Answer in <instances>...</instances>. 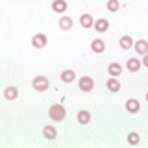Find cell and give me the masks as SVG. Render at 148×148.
<instances>
[{"label": "cell", "instance_id": "6da1fadb", "mask_svg": "<svg viewBox=\"0 0 148 148\" xmlns=\"http://www.w3.org/2000/svg\"><path fill=\"white\" fill-rule=\"evenodd\" d=\"M48 117L54 120V122H61V120L67 117V109L61 104H52L48 109Z\"/></svg>", "mask_w": 148, "mask_h": 148}, {"label": "cell", "instance_id": "5bb4252c", "mask_svg": "<svg viewBox=\"0 0 148 148\" xmlns=\"http://www.w3.org/2000/svg\"><path fill=\"white\" fill-rule=\"evenodd\" d=\"M78 122H80V124H89L91 122V113H89V111H85V109H82L80 111V113H78Z\"/></svg>", "mask_w": 148, "mask_h": 148}, {"label": "cell", "instance_id": "3957f363", "mask_svg": "<svg viewBox=\"0 0 148 148\" xmlns=\"http://www.w3.org/2000/svg\"><path fill=\"white\" fill-rule=\"evenodd\" d=\"M78 85H80V89L83 92H89V91H92V87H95V82H92V78H89V76H82L80 82H78Z\"/></svg>", "mask_w": 148, "mask_h": 148}, {"label": "cell", "instance_id": "52a82bcc", "mask_svg": "<svg viewBox=\"0 0 148 148\" xmlns=\"http://www.w3.org/2000/svg\"><path fill=\"white\" fill-rule=\"evenodd\" d=\"M17 96H18L17 87H6V89H4V98L6 100H15Z\"/></svg>", "mask_w": 148, "mask_h": 148}, {"label": "cell", "instance_id": "603a6c76", "mask_svg": "<svg viewBox=\"0 0 148 148\" xmlns=\"http://www.w3.org/2000/svg\"><path fill=\"white\" fill-rule=\"evenodd\" d=\"M146 102H148V92H146Z\"/></svg>", "mask_w": 148, "mask_h": 148}, {"label": "cell", "instance_id": "d6986e66", "mask_svg": "<svg viewBox=\"0 0 148 148\" xmlns=\"http://www.w3.org/2000/svg\"><path fill=\"white\" fill-rule=\"evenodd\" d=\"M132 45H133V39L130 35H124L122 39H120V46H122L124 50H128V48H132Z\"/></svg>", "mask_w": 148, "mask_h": 148}, {"label": "cell", "instance_id": "277c9868", "mask_svg": "<svg viewBox=\"0 0 148 148\" xmlns=\"http://www.w3.org/2000/svg\"><path fill=\"white\" fill-rule=\"evenodd\" d=\"M46 43H48V37L45 34H37V35H34V39H32V46H34V48H45Z\"/></svg>", "mask_w": 148, "mask_h": 148}, {"label": "cell", "instance_id": "4fadbf2b", "mask_svg": "<svg viewBox=\"0 0 148 148\" xmlns=\"http://www.w3.org/2000/svg\"><path fill=\"white\" fill-rule=\"evenodd\" d=\"M135 50H137V54H148V43L145 39H139L137 43H135Z\"/></svg>", "mask_w": 148, "mask_h": 148}, {"label": "cell", "instance_id": "ffe728a7", "mask_svg": "<svg viewBox=\"0 0 148 148\" xmlns=\"http://www.w3.org/2000/svg\"><path fill=\"white\" fill-rule=\"evenodd\" d=\"M139 141H141V137H139V133L132 132V133L128 135V143H130V145H139Z\"/></svg>", "mask_w": 148, "mask_h": 148}, {"label": "cell", "instance_id": "9a60e30c", "mask_svg": "<svg viewBox=\"0 0 148 148\" xmlns=\"http://www.w3.org/2000/svg\"><path fill=\"white\" fill-rule=\"evenodd\" d=\"M52 9L56 13H63L65 9H67V2H65V0H54V2H52Z\"/></svg>", "mask_w": 148, "mask_h": 148}, {"label": "cell", "instance_id": "ac0fdd59", "mask_svg": "<svg viewBox=\"0 0 148 148\" xmlns=\"http://www.w3.org/2000/svg\"><path fill=\"white\" fill-rule=\"evenodd\" d=\"M59 28H61V30H71L72 28V18L71 17H61L59 18Z\"/></svg>", "mask_w": 148, "mask_h": 148}, {"label": "cell", "instance_id": "8992f818", "mask_svg": "<svg viewBox=\"0 0 148 148\" xmlns=\"http://www.w3.org/2000/svg\"><path fill=\"white\" fill-rule=\"evenodd\" d=\"M126 109L130 111V113H139V109H141V104H139L135 98H128V102H126Z\"/></svg>", "mask_w": 148, "mask_h": 148}, {"label": "cell", "instance_id": "5b68a950", "mask_svg": "<svg viewBox=\"0 0 148 148\" xmlns=\"http://www.w3.org/2000/svg\"><path fill=\"white\" fill-rule=\"evenodd\" d=\"M95 30L98 32V34H104V32L109 30V22L106 21V18H98V21H95Z\"/></svg>", "mask_w": 148, "mask_h": 148}, {"label": "cell", "instance_id": "8fae6325", "mask_svg": "<svg viewBox=\"0 0 148 148\" xmlns=\"http://www.w3.org/2000/svg\"><path fill=\"white\" fill-rule=\"evenodd\" d=\"M91 50H92V52H96V54L104 52V50H106V45H104V41H102V39H95V41L91 43Z\"/></svg>", "mask_w": 148, "mask_h": 148}, {"label": "cell", "instance_id": "7c38bea8", "mask_svg": "<svg viewBox=\"0 0 148 148\" xmlns=\"http://www.w3.org/2000/svg\"><path fill=\"white\" fill-rule=\"evenodd\" d=\"M141 61L139 59H135V58H132V59H128V63H126V67H128V71L130 72H137L139 69H141Z\"/></svg>", "mask_w": 148, "mask_h": 148}, {"label": "cell", "instance_id": "e0dca14e", "mask_svg": "<svg viewBox=\"0 0 148 148\" xmlns=\"http://www.w3.org/2000/svg\"><path fill=\"white\" fill-rule=\"evenodd\" d=\"M43 135H45L46 139H56V135H58V130H56L54 126H45Z\"/></svg>", "mask_w": 148, "mask_h": 148}, {"label": "cell", "instance_id": "2e32d148", "mask_svg": "<svg viewBox=\"0 0 148 148\" xmlns=\"http://www.w3.org/2000/svg\"><path fill=\"white\" fill-rule=\"evenodd\" d=\"M108 72H109L113 78H117L119 74L122 72V67H120V63H111L109 67H108Z\"/></svg>", "mask_w": 148, "mask_h": 148}, {"label": "cell", "instance_id": "44dd1931", "mask_svg": "<svg viewBox=\"0 0 148 148\" xmlns=\"http://www.w3.org/2000/svg\"><path fill=\"white\" fill-rule=\"evenodd\" d=\"M119 8H120L119 0H108V9L109 11H119Z\"/></svg>", "mask_w": 148, "mask_h": 148}, {"label": "cell", "instance_id": "7a4b0ae2", "mask_svg": "<svg viewBox=\"0 0 148 148\" xmlns=\"http://www.w3.org/2000/svg\"><path fill=\"white\" fill-rule=\"evenodd\" d=\"M34 89L35 91H46L48 89V78L46 76H35L34 78Z\"/></svg>", "mask_w": 148, "mask_h": 148}, {"label": "cell", "instance_id": "ba28073f", "mask_svg": "<svg viewBox=\"0 0 148 148\" xmlns=\"http://www.w3.org/2000/svg\"><path fill=\"white\" fill-rule=\"evenodd\" d=\"M80 24L83 28H91V26H95V18H92L89 13H83V15L80 17Z\"/></svg>", "mask_w": 148, "mask_h": 148}, {"label": "cell", "instance_id": "30bf717a", "mask_svg": "<svg viewBox=\"0 0 148 148\" xmlns=\"http://www.w3.org/2000/svg\"><path fill=\"white\" fill-rule=\"evenodd\" d=\"M74 78H76V72L71 71V69H67V71L61 72V82L63 83H71V82H74Z\"/></svg>", "mask_w": 148, "mask_h": 148}, {"label": "cell", "instance_id": "7402d4cb", "mask_svg": "<svg viewBox=\"0 0 148 148\" xmlns=\"http://www.w3.org/2000/svg\"><path fill=\"white\" fill-rule=\"evenodd\" d=\"M143 65H145V67H148V54H145V59H143Z\"/></svg>", "mask_w": 148, "mask_h": 148}, {"label": "cell", "instance_id": "9c48e42d", "mask_svg": "<svg viewBox=\"0 0 148 148\" xmlns=\"http://www.w3.org/2000/svg\"><path fill=\"white\" fill-rule=\"evenodd\" d=\"M106 87H108V89H109L111 92H119V91H120V83H119V80H117V78H113V76H111L109 80H108V83H106Z\"/></svg>", "mask_w": 148, "mask_h": 148}]
</instances>
